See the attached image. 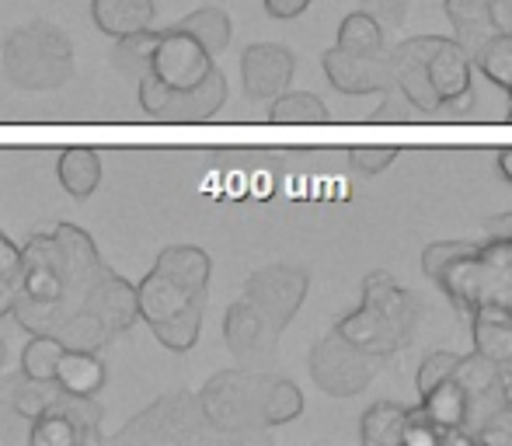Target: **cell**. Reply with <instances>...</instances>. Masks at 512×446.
Returning a JSON list of instances; mask_svg holds the SVG:
<instances>
[{"instance_id":"e575fe53","label":"cell","mask_w":512,"mask_h":446,"mask_svg":"<svg viewBox=\"0 0 512 446\" xmlns=\"http://www.w3.org/2000/svg\"><path fill=\"white\" fill-rule=\"evenodd\" d=\"M457 363H460L457 352H429V356L422 359V366H418V377H415L418 398H425V394H432L436 387H443L446 380H453Z\"/></svg>"},{"instance_id":"9c48e42d","label":"cell","mask_w":512,"mask_h":446,"mask_svg":"<svg viewBox=\"0 0 512 446\" xmlns=\"http://www.w3.org/2000/svg\"><path fill=\"white\" fill-rule=\"evenodd\" d=\"M310 290V276L297 265H265V269L251 272L244 283V300L269 321L276 332H283L297 311L304 307Z\"/></svg>"},{"instance_id":"30bf717a","label":"cell","mask_w":512,"mask_h":446,"mask_svg":"<svg viewBox=\"0 0 512 446\" xmlns=\"http://www.w3.org/2000/svg\"><path fill=\"white\" fill-rule=\"evenodd\" d=\"M147 70L168 91H185V88H196L209 70H213V53L199 39H192L189 32L171 25L164 32H157V46Z\"/></svg>"},{"instance_id":"ab89813d","label":"cell","mask_w":512,"mask_h":446,"mask_svg":"<svg viewBox=\"0 0 512 446\" xmlns=\"http://www.w3.org/2000/svg\"><path fill=\"white\" fill-rule=\"evenodd\" d=\"M359 4H363V11L373 14L384 28L401 25L408 14V0H359Z\"/></svg>"},{"instance_id":"7a4b0ae2","label":"cell","mask_w":512,"mask_h":446,"mask_svg":"<svg viewBox=\"0 0 512 446\" xmlns=\"http://www.w3.org/2000/svg\"><path fill=\"white\" fill-rule=\"evenodd\" d=\"M432 283L464 318H471L478 307L512 314V213L488 220V241L446 262Z\"/></svg>"},{"instance_id":"5bb4252c","label":"cell","mask_w":512,"mask_h":446,"mask_svg":"<svg viewBox=\"0 0 512 446\" xmlns=\"http://www.w3.org/2000/svg\"><path fill=\"white\" fill-rule=\"evenodd\" d=\"M293 70H297V56L276 42H255L241 56L244 91L255 102H272L276 95H283L293 81Z\"/></svg>"},{"instance_id":"60d3db41","label":"cell","mask_w":512,"mask_h":446,"mask_svg":"<svg viewBox=\"0 0 512 446\" xmlns=\"http://www.w3.org/2000/svg\"><path fill=\"white\" fill-rule=\"evenodd\" d=\"M18 269H21V248L0 230V276L18 279Z\"/></svg>"},{"instance_id":"bcb514c9","label":"cell","mask_w":512,"mask_h":446,"mask_svg":"<svg viewBox=\"0 0 512 446\" xmlns=\"http://www.w3.org/2000/svg\"><path fill=\"white\" fill-rule=\"evenodd\" d=\"M495 161H499V171H502V178H506V182H512V147L499 150V157H495Z\"/></svg>"},{"instance_id":"c3c4849f","label":"cell","mask_w":512,"mask_h":446,"mask_svg":"<svg viewBox=\"0 0 512 446\" xmlns=\"http://www.w3.org/2000/svg\"><path fill=\"white\" fill-rule=\"evenodd\" d=\"M509 122H512V88H509Z\"/></svg>"},{"instance_id":"8992f818","label":"cell","mask_w":512,"mask_h":446,"mask_svg":"<svg viewBox=\"0 0 512 446\" xmlns=\"http://www.w3.org/2000/svg\"><path fill=\"white\" fill-rule=\"evenodd\" d=\"M227 440L206 422L199 394L192 391H168L147 405L140 415L126 422L115 433V443L122 446H168V443H216Z\"/></svg>"},{"instance_id":"836d02e7","label":"cell","mask_w":512,"mask_h":446,"mask_svg":"<svg viewBox=\"0 0 512 446\" xmlns=\"http://www.w3.org/2000/svg\"><path fill=\"white\" fill-rule=\"evenodd\" d=\"M453 380H457L467 394H481V391H488V387L499 384V366H495L492 359L481 356V352H471V356H460Z\"/></svg>"},{"instance_id":"74e56055","label":"cell","mask_w":512,"mask_h":446,"mask_svg":"<svg viewBox=\"0 0 512 446\" xmlns=\"http://www.w3.org/2000/svg\"><path fill=\"white\" fill-rule=\"evenodd\" d=\"M474 443L481 446H512V405H499L485 419V426L474 433Z\"/></svg>"},{"instance_id":"cb8c5ba5","label":"cell","mask_w":512,"mask_h":446,"mask_svg":"<svg viewBox=\"0 0 512 446\" xmlns=\"http://www.w3.org/2000/svg\"><path fill=\"white\" fill-rule=\"evenodd\" d=\"M338 49L356 56H384L387 53V39H384V25H380L373 14L356 11L338 25Z\"/></svg>"},{"instance_id":"d6a6232c","label":"cell","mask_w":512,"mask_h":446,"mask_svg":"<svg viewBox=\"0 0 512 446\" xmlns=\"http://www.w3.org/2000/svg\"><path fill=\"white\" fill-rule=\"evenodd\" d=\"M300 412H304V391H300L293 380L276 377V384H272V391H269V408H265V422H269V429L300 419Z\"/></svg>"},{"instance_id":"7402d4cb","label":"cell","mask_w":512,"mask_h":446,"mask_svg":"<svg viewBox=\"0 0 512 446\" xmlns=\"http://www.w3.org/2000/svg\"><path fill=\"white\" fill-rule=\"evenodd\" d=\"M56 175H60V185L67 189V196L88 199L95 196L98 182H102V157L88 147H70L56 161Z\"/></svg>"},{"instance_id":"2e32d148","label":"cell","mask_w":512,"mask_h":446,"mask_svg":"<svg viewBox=\"0 0 512 446\" xmlns=\"http://www.w3.org/2000/svg\"><path fill=\"white\" fill-rule=\"evenodd\" d=\"M387 63H391L394 84H398L401 95H405L422 115H436L439 95L429 81V70H425V35L398 42V46L387 53Z\"/></svg>"},{"instance_id":"8fae6325","label":"cell","mask_w":512,"mask_h":446,"mask_svg":"<svg viewBox=\"0 0 512 446\" xmlns=\"http://www.w3.org/2000/svg\"><path fill=\"white\" fill-rule=\"evenodd\" d=\"M63 272H67V265H63V251L53 234H32L21 244V269H18L21 297L53 304V314H56L60 297H63Z\"/></svg>"},{"instance_id":"52a82bcc","label":"cell","mask_w":512,"mask_h":446,"mask_svg":"<svg viewBox=\"0 0 512 446\" xmlns=\"http://www.w3.org/2000/svg\"><path fill=\"white\" fill-rule=\"evenodd\" d=\"M307 363H310V377H314V384L324 394H331V398H356V394H363L377 380L384 356L363 352L349 338L331 332L310 349Z\"/></svg>"},{"instance_id":"277c9868","label":"cell","mask_w":512,"mask_h":446,"mask_svg":"<svg viewBox=\"0 0 512 446\" xmlns=\"http://www.w3.org/2000/svg\"><path fill=\"white\" fill-rule=\"evenodd\" d=\"M276 384V373L265 370H223L203 384L199 405H203L206 422L227 440H265V408H269V391Z\"/></svg>"},{"instance_id":"1f68e13d","label":"cell","mask_w":512,"mask_h":446,"mask_svg":"<svg viewBox=\"0 0 512 446\" xmlns=\"http://www.w3.org/2000/svg\"><path fill=\"white\" fill-rule=\"evenodd\" d=\"M60 356H63L60 338H56V335H32V342L21 349V377L53 380Z\"/></svg>"},{"instance_id":"44dd1931","label":"cell","mask_w":512,"mask_h":446,"mask_svg":"<svg viewBox=\"0 0 512 446\" xmlns=\"http://www.w3.org/2000/svg\"><path fill=\"white\" fill-rule=\"evenodd\" d=\"M471 335L474 352L492 359L495 366L512 363V314L499 311V307H478L471 314Z\"/></svg>"},{"instance_id":"7dc6e473","label":"cell","mask_w":512,"mask_h":446,"mask_svg":"<svg viewBox=\"0 0 512 446\" xmlns=\"http://www.w3.org/2000/svg\"><path fill=\"white\" fill-rule=\"evenodd\" d=\"M4 363H7V345H4V338H0V370H4Z\"/></svg>"},{"instance_id":"b9f144b4","label":"cell","mask_w":512,"mask_h":446,"mask_svg":"<svg viewBox=\"0 0 512 446\" xmlns=\"http://www.w3.org/2000/svg\"><path fill=\"white\" fill-rule=\"evenodd\" d=\"M307 7H310V0H265V11H269V18H276V21L300 18Z\"/></svg>"},{"instance_id":"f1b7e54d","label":"cell","mask_w":512,"mask_h":446,"mask_svg":"<svg viewBox=\"0 0 512 446\" xmlns=\"http://www.w3.org/2000/svg\"><path fill=\"white\" fill-rule=\"evenodd\" d=\"M53 335L60 338L63 349H91V352H98L108 342V338H112L102 321H98L91 311H84V307L70 314L67 321H60Z\"/></svg>"},{"instance_id":"ac0fdd59","label":"cell","mask_w":512,"mask_h":446,"mask_svg":"<svg viewBox=\"0 0 512 446\" xmlns=\"http://www.w3.org/2000/svg\"><path fill=\"white\" fill-rule=\"evenodd\" d=\"M154 0H91V21L108 39H126L154 25Z\"/></svg>"},{"instance_id":"ffe728a7","label":"cell","mask_w":512,"mask_h":446,"mask_svg":"<svg viewBox=\"0 0 512 446\" xmlns=\"http://www.w3.org/2000/svg\"><path fill=\"white\" fill-rule=\"evenodd\" d=\"M446 18L453 25V42L464 49L467 56H478V49L495 35L492 14H488V0H443Z\"/></svg>"},{"instance_id":"6da1fadb","label":"cell","mask_w":512,"mask_h":446,"mask_svg":"<svg viewBox=\"0 0 512 446\" xmlns=\"http://www.w3.org/2000/svg\"><path fill=\"white\" fill-rule=\"evenodd\" d=\"M213 262L196 244H171L157 255L154 269L136 283V314L157 342L171 352H189L203 332V311Z\"/></svg>"},{"instance_id":"4dcf8cb0","label":"cell","mask_w":512,"mask_h":446,"mask_svg":"<svg viewBox=\"0 0 512 446\" xmlns=\"http://www.w3.org/2000/svg\"><path fill=\"white\" fill-rule=\"evenodd\" d=\"M471 63L492 84H499L502 91H509L512 88V35H499V32H495L492 39H488L485 46L478 49V56H474Z\"/></svg>"},{"instance_id":"3957f363","label":"cell","mask_w":512,"mask_h":446,"mask_svg":"<svg viewBox=\"0 0 512 446\" xmlns=\"http://www.w3.org/2000/svg\"><path fill=\"white\" fill-rule=\"evenodd\" d=\"M418 325V300L391 272H370L363 283V304L345 314L335 332L373 356H394L411 342Z\"/></svg>"},{"instance_id":"d6986e66","label":"cell","mask_w":512,"mask_h":446,"mask_svg":"<svg viewBox=\"0 0 512 446\" xmlns=\"http://www.w3.org/2000/svg\"><path fill=\"white\" fill-rule=\"evenodd\" d=\"M56 387L63 394H77V398H95L105 387L108 370L91 349H63L60 363H56Z\"/></svg>"},{"instance_id":"4316f807","label":"cell","mask_w":512,"mask_h":446,"mask_svg":"<svg viewBox=\"0 0 512 446\" xmlns=\"http://www.w3.org/2000/svg\"><path fill=\"white\" fill-rule=\"evenodd\" d=\"M269 119L283 122V126H314V122L328 119V105L310 91H283L272 98Z\"/></svg>"},{"instance_id":"ba28073f","label":"cell","mask_w":512,"mask_h":446,"mask_svg":"<svg viewBox=\"0 0 512 446\" xmlns=\"http://www.w3.org/2000/svg\"><path fill=\"white\" fill-rule=\"evenodd\" d=\"M223 102H227V77L216 67L209 70L196 88H185V91H168L150 70L140 77V105H143V112L154 115V119L203 122V119H213V115L223 109Z\"/></svg>"},{"instance_id":"9a60e30c","label":"cell","mask_w":512,"mask_h":446,"mask_svg":"<svg viewBox=\"0 0 512 446\" xmlns=\"http://www.w3.org/2000/svg\"><path fill=\"white\" fill-rule=\"evenodd\" d=\"M425 70H429V81L439 95V105L467 95L474 84L471 56L453 39H443V35H425Z\"/></svg>"},{"instance_id":"83f0119b","label":"cell","mask_w":512,"mask_h":446,"mask_svg":"<svg viewBox=\"0 0 512 446\" xmlns=\"http://www.w3.org/2000/svg\"><path fill=\"white\" fill-rule=\"evenodd\" d=\"M422 408L439 422V426L450 433V429H460L464 433V415H467V391L457 384V380H446L443 387H436L432 394L422 398Z\"/></svg>"},{"instance_id":"4fadbf2b","label":"cell","mask_w":512,"mask_h":446,"mask_svg":"<svg viewBox=\"0 0 512 446\" xmlns=\"http://www.w3.org/2000/svg\"><path fill=\"white\" fill-rule=\"evenodd\" d=\"M321 67L324 77L335 91L342 95H387L394 91V74H391V63L384 56H356V53H345V49L331 46L328 53L321 56Z\"/></svg>"},{"instance_id":"d590c367","label":"cell","mask_w":512,"mask_h":446,"mask_svg":"<svg viewBox=\"0 0 512 446\" xmlns=\"http://www.w3.org/2000/svg\"><path fill=\"white\" fill-rule=\"evenodd\" d=\"M446 429L425 412L422 405L408 408L405 426H401V446H443Z\"/></svg>"},{"instance_id":"e0dca14e","label":"cell","mask_w":512,"mask_h":446,"mask_svg":"<svg viewBox=\"0 0 512 446\" xmlns=\"http://www.w3.org/2000/svg\"><path fill=\"white\" fill-rule=\"evenodd\" d=\"M84 311H91L98 321L108 328V335H122L140 321L136 314V286L129 279H122L119 272L105 269L102 279L95 283V290L84 300Z\"/></svg>"},{"instance_id":"f35d334b","label":"cell","mask_w":512,"mask_h":446,"mask_svg":"<svg viewBox=\"0 0 512 446\" xmlns=\"http://www.w3.org/2000/svg\"><path fill=\"white\" fill-rule=\"evenodd\" d=\"M394 157H398L394 147H352L349 150V164L359 175H380V171L391 168Z\"/></svg>"},{"instance_id":"7c38bea8","label":"cell","mask_w":512,"mask_h":446,"mask_svg":"<svg viewBox=\"0 0 512 446\" xmlns=\"http://www.w3.org/2000/svg\"><path fill=\"white\" fill-rule=\"evenodd\" d=\"M279 335L248 300H237L227 307V318H223V338H227V349L234 352L237 363H244L248 370L272 363L279 349Z\"/></svg>"},{"instance_id":"484cf974","label":"cell","mask_w":512,"mask_h":446,"mask_svg":"<svg viewBox=\"0 0 512 446\" xmlns=\"http://www.w3.org/2000/svg\"><path fill=\"white\" fill-rule=\"evenodd\" d=\"M175 28L199 39L213 56L223 53L230 46V39H234V25H230L227 11H220V7H199V11L185 14L182 21H175Z\"/></svg>"},{"instance_id":"603a6c76","label":"cell","mask_w":512,"mask_h":446,"mask_svg":"<svg viewBox=\"0 0 512 446\" xmlns=\"http://www.w3.org/2000/svg\"><path fill=\"white\" fill-rule=\"evenodd\" d=\"M25 436L32 446H81L84 443V429L77 426L74 415L60 405V398H56L46 412L28 422Z\"/></svg>"},{"instance_id":"8d00e7d4","label":"cell","mask_w":512,"mask_h":446,"mask_svg":"<svg viewBox=\"0 0 512 446\" xmlns=\"http://www.w3.org/2000/svg\"><path fill=\"white\" fill-rule=\"evenodd\" d=\"M18 377H21V373H18ZM18 377L0 380V443L18 440L21 426H25V419H21L18 408H14V384H18Z\"/></svg>"},{"instance_id":"d4e9b609","label":"cell","mask_w":512,"mask_h":446,"mask_svg":"<svg viewBox=\"0 0 512 446\" xmlns=\"http://www.w3.org/2000/svg\"><path fill=\"white\" fill-rule=\"evenodd\" d=\"M405 405L398 401H377L363 412L359 440L363 446H401V426H405Z\"/></svg>"},{"instance_id":"f6af8a7d","label":"cell","mask_w":512,"mask_h":446,"mask_svg":"<svg viewBox=\"0 0 512 446\" xmlns=\"http://www.w3.org/2000/svg\"><path fill=\"white\" fill-rule=\"evenodd\" d=\"M499 391H502V401L512 405V363L499 366Z\"/></svg>"},{"instance_id":"7bdbcfd3","label":"cell","mask_w":512,"mask_h":446,"mask_svg":"<svg viewBox=\"0 0 512 446\" xmlns=\"http://www.w3.org/2000/svg\"><path fill=\"white\" fill-rule=\"evenodd\" d=\"M488 14L499 35H512V0H488Z\"/></svg>"},{"instance_id":"ee69618b","label":"cell","mask_w":512,"mask_h":446,"mask_svg":"<svg viewBox=\"0 0 512 446\" xmlns=\"http://www.w3.org/2000/svg\"><path fill=\"white\" fill-rule=\"evenodd\" d=\"M14 297H18V279L0 276V318H4V314H11Z\"/></svg>"},{"instance_id":"f546056e","label":"cell","mask_w":512,"mask_h":446,"mask_svg":"<svg viewBox=\"0 0 512 446\" xmlns=\"http://www.w3.org/2000/svg\"><path fill=\"white\" fill-rule=\"evenodd\" d=\"M154 46H157V32L154 28H143V32H133L126 39H115V49H112V63L122 70V74L136 77L140 81L150 67V56H154Z\"/></svg>"},{"instance_id":"5b68a950","label":"cell","mask_w":512,"mask_h":446,"mask_svg":"<svg viewBox=\"0 0 512 446\" xmlns=\"http://www.w3.org/2000/svg\"><path fill=\"white\" fill-rule=\"evenodd\" d=\"M4 77L21 91H56L74 77V46L49 21L18 25L0 46Z\"/></svg>"}]
</instances>
